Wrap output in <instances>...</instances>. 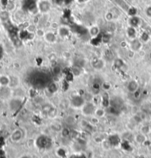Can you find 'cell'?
<instances>
[{
    "mask_svg": "<svg viewBox=\"0 0 151 158\" xmlns=\"http://www.w3.org/2000/svg\"><path fill=\"white\" fill-rule=\"evenodd\" d=\"M95 110H96V107L94 105V103L91 102H86L81 108L82 114L85 116H94Z\"/></svg>",
    "mask_w": 151,
    "mask_h": 158,
    "instance_id": "1",
    "label": "cell"
},
{
    "mask_svg": "<svg viewBox=\"0 0 151 158\" xmlns=\"http://www.w3.org/2000/svg\"><path fill=\"white\" fill-rule=\"evenodd\" d=\"M86 102L85 99L83 98V96L77 95V96H75L72 97L71 101H70V105L75 108H80L81 109Z\"/></svg>",
    "mask_w": 151,
    "mask_h": 158,
    "instance_id": "2",
    "label": "cell"
},
{
    "mask_svg": "<svg viewBox=\"0 0 151 158\" xmlns=\"http://www.w3.org/2000/svg\"><path fill=\"white\" fill-rule=\"evenodd\" d=\"M21 105H22V101L20 100V99L15 98L10 102V108L11 110L15 111L20 107Z\"/></svg>",
    "mask_w": 151,
    "mask_h": 158,
    "instance_id": "3",
    "label": "cell"
},
{
    "mask_svg": "<svg viewBox=\"0 0 151 158\" xmlns=\"http://www.w3.org/2000/svg\"><path fill=\"white\" fill-rule=\"evenodd\" d=\"M128 90L130 93H135L136 90H139V85L136 81L135 80H131V82H129L127 86Z\"/></svg>",
    "mask_w": 151,
    "mask_h": 158,
    "instance_id": "4",
    "label": "cell"
},
{
    "mask_svg": "<svg viewBox=\"0 0 151 158\" xmlns=\"http://www.w3.org/2000/svg\"><path fill=\"white\" fill-rule=\"evenodd\" d=\"M23 136L22 132L20 129H15L14 132L12 133L11 138L13 141L18 142L20 140H22Z\"/></svg>",
    "mask_w": 151,
    "mask_h": 158,
    "instance_id": "5",
    "label": "cell"
},
{
    "mask_svg": "<svg viewBox=\"0 0 151 158\" xmlns=\"http://www.w3.org/2000/svg\"><path fill=\"white\" fill-rule=\"evenodd\" d=\"M131 49L133 51H139L141 48H142V43L138 39H133L132 42H131Z\"/></svg>",
    "mask_w": 151,
    "mask_h": 158,
    "instance_id": "6",
    "label": "cell"
},
{
    "mask_svg": "<svg viewBox=\"0 0 151 158\" xmlns=\"http://www.w3.org/2000/svg\"><path fill=\"white\" fill-rule=\"evenodd\" d=\"M49 8H50V4L46 0L42 1L39 4V10L43 13H46V11H48Z\"/></svg>",
    "mask_w": 151,
    "mask_h": 158,
    "instance_id": "7",
    "label": "cell"
},
{
    "mask_svg": "<svg viewBox=\"0 0 151 158\" xmlns=\"http://www.w3.org/2000/svg\"><path fill=\"white\" fill-rule=\"evenodd\" d=\"M134 140H135L136 143H140V144L143 143L146 140V135H144L143 133H142V132L137 133L134 135Z\"/></svg>",
    "mask_w": 151,
    "mask_h": 158,
    "instance_id": "8",
    "label": "cell"
},
{
    "mask_svg": "<svg viewBox=\"0 0 151 158\" xmlns=\"http://www.w3.org/2000/svg\"><path fill=\"white\" fill-rule=\"evenodd\" d=\"M129 24L130 26H133V27H136L137 26H139L140 24V19L139 18L135 16H131L130 19H129Z\"/></svg>",
    "mask_w": 151,
    "mask_h": 158,
    "instance_id": "9",
    "label": "cell"
},
{
    "mask_svg": "<svg viewBox=\"0 0 151 158\" xmlns=\"http://www.w3.org/2000/svg\"><path fill=\"white\" fill-rule=\"evenodd\" d=\"M48 140H49V139L46 137H44V136L40 137L38 139V141H37L38 146L42 147V148H45L48 146Z\"/></svg>",
    "mask_w": 151,
    "mask_h": 158,
    "instance_id": "10",
    "label": "cell"
},
{
    "mask_svg": "<svg viewBox=\"0 0 151 158\" xmlns=\"http://www.w3.org/2000/svg\"><path fill=\"white\" fill-rule=\"evenodd\" d=\"M106 112L108 113H109L110 115L116 116V115L119 114V109L112 105H109L108 106L107 108H106Z\"/></svg>",
    "mask_w": 151,
    "mask_h": 158,
    "instance_id": "11",
    "label": "cell"
},
{
    "mask_svg": "<svg viewBox=\"0 0 151 158\" xmlns=\"http://www.w3.org/2000/svg\"><path fill=\"white\" fill-rule=\"evenodd\" d=\"M44 37H45L46 41L49 42V43H53V42L55 41V40H56V36H55V35L54 34L53 32H46V33L44 35Z\"/></svg>",
    "mask_w": 151,
    "mask_h": 158,
    "instance_id": "12",
    "label": "cell"
},
{
    "mask_svg": "<svg viewBox=\"0 0 151 158\" xmlns=\"http://www.w3.org/2000/svg\"><path fill=\"white\" fill-rule=\"evenodd\" d=\"M106 113V110L102 109V108H96V110L95 112V116H97L99 118H102L103 116H105Z\"/></svg>",
    "mask_w": 151,
    "mask_h": 158,
    "instance_id": "13",
    "label": "cell"
},
{
    "mask_svg": "<svg viewBox=\"0 0 151 158\" xmlns=\"http://www.w3.org/2000/svg\"><path fill=\"white\" fill-rule=\"evenodd\" d=\"M127 33H128V35L130 38H132V39H134L135 37H136V30H135V27H133V26H130L128 28L127 30Z\"/></svg>",
    "mask_w": 151,
    "mask_h": 158,
    "instance_id": "14",
    "label": "cell"
},
{
    "mask_svg": "<svg viewBox=\"0 0 151 158\" xmlns=\"http://www.w3.org/2000/svg\"><path fill=\"white\" fill-rule=\"evenodd\" d=\"M151 132V127L148 125H144L143 127H142L140 129V132L143 133L144 135H147L148 134H150Z\"/></svg>",
    "mask_w": 151,
    "mask_h": 158,
    "instance_id": "15",
    "label": "cell"
},
{
    "mask_svg": "<svg viewBox=\"0 0 151 158\" xmlns=\"http://www.w3.org/2000/svg\"><path fill=\"white\" fill-rule=\"evenodd\" d=\"M58 87L56 83H51L50 85H48V88H47V89H48V90H49V92H50V93H53V94L56 92L57 90H58Z\"/></svg>",
    "mask_w": 151,
    "mask_h": 158,
    "instance_id": "16",
    "label": "cell"
},
{
    "mask_svg": "<svg viewBox=\"0 0 151 158\" xmlns=\"http://www.w3.org/2000/svg\"><path fill=\"white\" fill-rule=\"evenodd\" d=\"M0 84L2 85V86H7L10 84V79H8L7 77H2L0 78Z\"/></svg>",
    "mask_w": 151,
    "mask_h": 158,
    "instance_id": "17",
    "label": "cell"
},
{
    "mask_svg": "<svg viewBox=\"0 0 151 158\" xmlns=\"http://www.w3.org/2000/svg\"><path fill=\"white\" fill-rule=\"evenodd\" d=\"M59 34L62 37H66V36H67L69 34V31L68 29L64 28V27H62V28H60V30H59Z\"/></svg>",
    "mask_w": 151,
    "mask_h": 158,
    "instance_id": "18",
    "label": "cell"
},
{
    "mask_svg": "<svg viewBox=\"0 0 151 158\" xmlns=\"http://www.w3.org/2000/svg\"><path fill=\"white\" fill-rule=\"evenodd\" d=\"M61 135L64 138H67V137H69L71 135V130L69 128H67V127H65V128L63 129V130L61 132Z\"/></svg>",
    "mask_w": 151,
    "mask_h": 158,
    "instance_id": "19",
    "label": "cell"
},
{
    "mask_svg": "<svg viewBox=\"0 0 151 158\" xmlns=\"http://www.w3.org/2000/svg\"><path fill=\"white\" fill-rule=\"evenodd\" d=\"M94 66H95V68H97V69H101V68L104 66V63H103V61H102V60H97L95 63Z\"/></svg>",
    "mask_w": 151,
    "mask_h": 158,
    "instance_id": "20",
    "label": "cell"
},
{
    "mask_svg": "<svg viewBox=\"0 0 151 158\" xmlns=\"http://www.w3.org/2000/svg\"><path fill=\"white\" fill-rule=\"evenodd\" d=\"M89 122H90L91 124H92L93 126H95V125H96V124H97L99 123V118L95 116V115H94V116H92Z\"/></svg>",
    "mask_w": 151,
    "mask_h": 158,
    "instance_id": "21",
    "label": "cell"
},
{
    "mask_svg": "<svg viewBox=\"0 0 151 158\" xmlns=\"http://www.w3.org/2000/svg\"><path fill=\"white\" fill-rule=\"evenodd\" d=\"M90 33L91 35H92V36H96V35H97L99 33V30L96 27V26H94V27H92L90 30Z\"/></svg>",
    "mask_w": 151,
    "mask_h": 158,
    "instance_id": "22",
    "label": "cell"
},
{
    "mask_svg": "<svg viewBox=\"0 0 151 158\" xmlns=\"http://www.w3.org/2000/svg\"><path fill=\"white\" fill-rule=\"evenodd\" d=\"M115 65H116V66L118 67V68H121V67H122L124 66V63L120 59H117V60H115Z\"/></svg>",
    "mask_w": 151,
    "mask_h": 158,
    "instance_id": "23",
    "label": "cell"
},
{
    "mask_svg": "<svg viewBox=\"0 0 151 158\" xmlns=\"http://www.w3.org/2000/svg\"><path fill=\"white\" fill-rule=\"evenodd\" d=\"M93 90H95V91H98L100 89V84H99L97 83H95L93 84Z\"/></svg>",
    "mask_w": 151,
    "mask_h": 158,
    "instance_id": "24",
    "label": "cell"
},
{
    "mask_svg": "<svg viewBox=\"0 0 151 158\" xmlns=\"http://www.w3.org/2000/svg\"><path fill=\"white\" fill-rule=\"evenodd\" d=\"M134 12H135V13L136 12V10L135 8H130V10H129L128 11V14L131 15V16H135V15H136V13H134Z\"/></svg>",
    "mask_w": 151,
    "mask_h": 158,
    "instance_id": "25",
    "label": "cell"
},
{
    "mask_svg": "<svg viewBox=\"0 0 151 158\" xmlns=\"http://www.w3.org/2000/svg\"><path fill=\"white\" fill-rule=\"evenodd\" d=\"M141 38H142V41H148V38H149V36H148V35H147V33H143L142 35V37H141Z\"/></svg>",
    "mask_w": 151,
    "mask_h": 158,
    "instance_id": "26",
    "label": "cell"
},
{
    "mask_svg": "<svg viewBox=\"0 0 151 158\" xmlns=\"http://www.w3.org/2000/svg\"><path fill=\"white\" fill-rule=\"evenodd\" d=\"M146 14H147L148 16H150L151 17V7L148 8L146 10Z\"/></svg>",
    "mask_w": 151,
    "mask_h": 158,
    "instance_id": "27",
    "label": "cell"
},
{
    "mask_svg": "<svg viewBox=\"0 0 151 158\" xmlns=\"http://www.w3.org/2000/svg\"><path fill=\"white\" fill-rule=\"evenodd\" d=\"M2 56V47L0 46V59H1Z\"/></svg>",
    "mask_w": 151,
    "mask_h": 158,
    "instance_id": "28",
    "label": "cell"
},
{
    "mask_svg": "<svg viewBox=\"0 0 151 158\" xmlns=\"http://www.w3.org/2000/svg\"><path fill=\"white\" fill-rule=\"evenodd\" d=\"M21 158H30L28 156H26V155H24V156H23V157H22Z\"/></svg>",
    "mask_w": 151,
    "mask_h": 158,
    "instance_id": "29",
    "label": "cell"
},
{
    "mask_svg": "<svg viewBox=\"0 0 151 158\" xmlns=\"http://www.w3.org/2000/svg\"><path fill=\"white\" fill-rule=\"evenodd\" d=\"M149 58L151 60V52H150V54H149Z\"/></svg>",
    "mask_w": 151,
    "mask_h": 158,
    "instance_id": "30",
    "label": "cell"
}]
</instances>
